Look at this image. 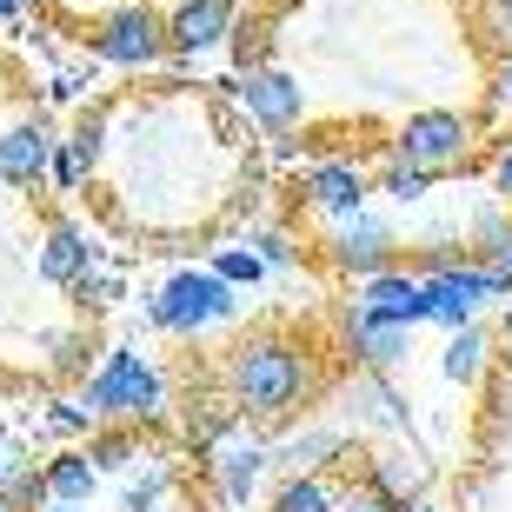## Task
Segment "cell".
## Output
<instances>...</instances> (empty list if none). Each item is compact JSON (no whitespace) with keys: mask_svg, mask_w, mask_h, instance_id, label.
I'll return each instance as SVG.
<instances>
[{"mask_svg":"<svg viewBox=\"0 0 512 512\" xmlns=\"http://www.w3.org/2000/svg\"><path fill=\"white\" fill-rule=\"evenodd\" d=\"M220 399L247 426H286L293 413H306L313 399H326V366L320 353L293 333H247L220 360Z\"/></svg>","mask_w":512,"mask_h":512,"instance_id":"6da1fadb","label":"cell"},{"mask_svg":"<svg viewBox=\"0 0 512 512\" xmlns=\"http://www.w3.org/2000/svg\"><path fill=\"white\" fill-rule=\"evenodd\" d=\"M80 406H87L94 426H140V433H153L173 413V380L140 346H107L100 366L87 373V386H80Z\"/></svg>","mask_w":512,"mask_h":512,"instance_id":"7a4b0ae2","label":"cell"},{"mask_svg":"<svg viewBox=\"0 0 512 512\" xmlns=\"http://www.w3.org/2000/svg\"><path fill=\"white\" fill-rule=\"evenodd\" d=\"M233 320H240V293L227 280H213L207 266H180L147 293V326L167 340H207Z\"/></svg>","mask_w":512,"mask_h":512,"instance_id":"3957f363","label":"cell"},{"mask_svg":"<svg viewBox=\"0 0 512 512\" xmlns=\"http://www.w3.org/2000/svg\"><path fill=\"white\" fill-rule=\"evenodd\" d=\"M386 153L419 173H433V180L459 173V167H473V153H479V114H466V107H413L393 127Z\"/></svg>","mask_w":512,"mask_h":512,"instance_id":"277c9868","label":"cell"},{"mask_svg":"<svg viewBox=\"0 0 512 512\" xmlns=\"http://www.w3.org/2000/svg\"><path fill=\"white\" fill-rule=\"evenodd\" d=\"M87 54L120 67V74H153L167 60V14L147 0H120L87 27Z\"/></svg>","mask_w":512,"mask_h":512,"instance_id":"5b68a950","label":"cell"},{"mask_svg":"<svg viewBox=\"0 0 512 512\" xmlns=\"http://www.w3.org/2000/svg\"><path fill=\"white\" fill-rule=\"evenodd\" d=\"M326 266H333V273H340V280H373V273H386V266H399V247H406V240H399V227L393 220H386V213H353V220H340V227H326Z\"/></svg>","mask_w":512,"mask_h":512,"instance_id":"8992f818","label":"cell"},{"mask_svg":"<svg viewBox=\"0 0 512 512\" xmlns=\"http://www.w3.org/2000/svg\"><path fill=\"white\" fill-rule=\"evenodd\" d=\"M293 193H300L306 213H320L326 227H340V220L373 207V167L353 160V153H326V160H313V167L293 180Z\"/></svg>","mask_w":512,"mask_h":512,"instance_id":"52a82bcc","label":"cell"},{"mask_svg":"<svg viewBox=\"0 0 512 512\" xmlns=\"http://www.w3.org/2000/svg\"><path fill=\"white\" fill-rule=\"evenodd\" d=\"M273 446V466L286 473H306V479H333V473H353L360 466V446L346 439L340 419H300V426H286L280 439H266Z\"/></svg>","mask_w":512,"mask_h":512,"instance_id":"ba28073f","label":"cell"},{"mask_svg":"<svg viewBox=\"0 0 512 512\" xmlns=\"http://www.w3.org/2000/svg\"><path fill=\"white\" fill-rule=\"evenodd\" d=\"M233 100H240V114L266 133V140H286V133L306 127V87L300 74H286V67H247V74L233 80Z\"/></svg>","mask_w":512,"mask_h":512,"instance_id":"9c48e42d","label":"cell"},{"mask_svg":"<svg viewBox=\"0 0 512 512\" xmlns=\"http://www.w3.org/2000/svg\"><path fill=\"white\" fill-rule=\"evenodd\" d=\"M426 326H439V333H459V326H473L486 306H506V286L493 280V273H479L473 260L446 266V273H426Z\"/></svg>","mask_w":512,"mask_h":512,"instance_id":"30bf717a","label":"cell"},{"mask_svg":"<svg viewBox=\"0 0 512 512\" xmlns=\"http://www.w3.org/2000/svg\"><path fill=\"white\" fill-rule=\"evenodd\" d=\"M266 473H273V446H266L260 433H247V419H233V433L207 453L213 499H220V506H233V512L253 506V493L266 486Z\"/></svg>","mask_w":512,"mask_h":512,"instance_id":"8fae6325","label":"cell"},{"mask_svg":"<svg viewBox=\"0 0 512 512\" xmlns=\"http://www.w3.org/2000/svg\"><path fill=\"white\" fill-rule=\"evenodd\" d=\"M333 346L353 360V373H386V380H393L399 366H413V333L373 320V313H360L353 300H346L340 320H333Z\"/></svg>","mask_w":512,"mask_h":512,"instance_id":"7c38bea8","label":"cell"},{"mask_svg":"<svg viewBox=\"0 0 512 512\" xmlns=\"http://www.w3.org/2000/svg\"><path fill=\"white\" fill-rule=\"evenodd\" d=\"M54 147H60V127L47 114H20L0 127V187H14V193H34L47 187V167H54Z\"/></svg>","mask_w":512,"mask_h":512,"instance_id":"4fadbf2b","label":"cell"},{"mask_svg":"<svg viewBox=\"0 0 512 512\" xmlns=\"http://www.w3.org/2000/svg\"><path fill=\"white\" fill-rule=\"evenodd\" d=\"M340 426L346 439H399L406 433V399H399V386L386 380V373H353V380L340 386Z\"/></svg>","mask_w":512,"mask_h":512,"instance_id":"5bb4252c","label":"cell"},{"mask_svg":"<svg viewBox=\"0 0 512 512\" xmlns=\"http://www.w3.org/2000/svg\"><path fill=\"white\" fill-rule=\"evenodd\" d=\"M233 27H240V0H180L167 14V54L180 67H193L200 54L227 47Z\"/></svg>","mask_w":512,"mask_h":512,"instance_id":"9a60e30c","label":"cell"},{"mask_svg":"<svg viewBox=\"0 0 512 512\" xmlns=\"http://www.w3.org/2000/svg\"><path fill=\"white\" fill-rule=\"evenodd\" d=\"M353 306L373 313V320H386V326H406V333L426 326V286H419L413 266H386V273L360 280L353 286Z\"/></svg>","mask_w":512,"mask_h":512,"instance_id":"2e32d148","label":"cell"},{"mask_svg":"<svg viewBox=\"0 0 512 512\" xmlns=\"http://www.w3.org/2000/svg\"><path fill=\"white\" fill-rule=\"evenodd\" d=\"M94 240H87V227L80 220H67V213H54L47 227H40V280L54 286V293H74L80 280H87V266H94Z\"/></svg>","mask_w":512,"mask_h":512,"instance_id":"e0dca14e","label":"cell"},{"mask_svg":"<svg viewBox=\"0 0 512 512\" xmlns=\"http://www.w3.org/2000/svg\"><path fill=\"white\" fill-rule=\"evenodd\" d=\"M493 366H499V340H493V326H486V320L446 333V346H439V380H446V386H486V380H493Z\"/></svg>","mask_w":512,"mask_h":512,"instance_id":"ac0fdd59","label":"cell"},{"mask_svg":"<svg viewBox=\"0 0 512 512\" xmlns=\"http://www.w3.org/2000/svg\"><path fill=\"white\" fill-rule=\"evenodd\" d=\"M360 486L373 499H386V506H413V499H426V466H419L413 453H360Z\"/></svg>","mask_w":512,"mask_h":512,"instance_id":"d6986e66","label":"cell"},{"mask_svg":"<svg viewBox=\"0 0 512 512\" xmlns=\"http://www.w3.org/2000/svg\"><path fill=\"white\" fill-rule=\"evenodd\" d=\"M40 366L47 380L60 386H87V373L100 366V346H94V326H60V333H40Z\"/></svg>","mask_w":512,"mask_h":512,"instance_id":"ffe728a7","label":"cell"},{"mask_svg":"<svg viewBox=\"0 0 512 512\" xmlns=\"http://www.w3.org/2000/svg\"><path fill=\"white\" fill-rule=\"evenodd\" d=\"M60 147L74 153L80 167H87V180H94V173L107 167V153H114V100H87V107L67 120Z\"/></svg>","mask_w":512,"mask_h":512,"instance_id":"44dd1931","label":"cell"},{"mask_svg":"<svg viewBox=\"0 0 512 512\" xmlns=\"http://www.w3.org/2000/svg\"><path fill=\"white\" fill-rule=\"evenodd\" d=\"M466 253H473L479 273H493V280L506 286V300H512V213L499 207V200L473 220V233H466Z\"/></svg>","mask_w":512,"mask_h":512,"instance_id":"7402d4cb","label":"cell"},{"mask_svg":"<svg viewBox=\"0 0 512 512\" xmlns=\"http://www.w3.org/2000/svg\"><path fill=\"white\" fill-rule=\"evenodd\" d=\"M40 479H47V506H94V493H100V473L80 446H60V453L40 466Z\"/></svg>","mask_w":512,"mask_h":512,"instance_id":"603a6c76","label":"cell"},{"mask_svg":"<svg viewBox=\"0 0 512 512\" xmlns=\"http://www.w3.org/2000/svg\"><path fill=\"white\" fill-rule=\"evenodd\" d=\"M80 453L94 459V473L107 479V473H140V466L153 459V446H147V433H140V426H94Z\"/></svg>","mask_w":512,"mask_h":512,"instance_id":"cb8c5ba5","label":"cell"},{"mask_svg":"<svg viewBox=\"0 0 512 512\" xmlns=\"http://www.w3.org/2000/svg\"><path fill=\"white\" fill-rule=\"evenodd\" d=\"M340 499V479H306V473H286L273 493H266V512H333Z\"/></svg>","mask_w":512,"mask_h":512,"instance_id":"d4e9b609","label":"cell"},{"mask_svg":"<svg viewBox=\"0 0 512 512\" xmlns=\"http://www.w3.org/2000/svg\"><path fill=\"white\" fill-rule=\"evenodd\" d=\"M373 193H386L393 207H426L433 200V173H419V167H406V160L386 153L380 167H373Z\"/></svg>","mask_w":512,"mask_h":512,"instance_id":"484cf974","label":"cell"},{"mask_svg":"<svg viewBox=\"0 0 512 512\" xmlns=\"http://www.w3.org/2000/svg\"><path fill=\"white\" fill-rule=\"evenodd\" d=\"M207 273H213V280H227L233 293H247V286H260V280H266L260 253H253L247 240H240V247H213V253H207Z\"/></svg>","mask_w":512,"mask_h":512,"instance_id":"4316f807","label":"cell"},{"mask_svg":"<svg viewBox=\"0 0 512 512\" xmlns=\"http://www.w3.org/2000/svg\"><path fill=\"white\" fill-rule=\"evenodd\" d=\"M74 300L87 306V313H107V306H120L127 300V273H120V266H87V280L74 286Z\"/></svg>","mask_w":512,"mask_h":512,"instance_id":"83f0119b","label":"cell"},{"mask_svg":"<svg viewBox=\"0 0 512 512\" xmlns=\"http://www.w3.org/2000/svg\"><path fill=\"white\" fill-rule=\"evenodd\" d=\"M247 247L260 253L266 273H286V266H300V240L286 227H247Z\"/></svg>","mask_w":512,"mask_h":512,"instance_id":"f1b7e54d","label":"cell"},{"mask_svg":"<svg viewBox=\"0 0 512 512\" xmlns=\"http://www.w3.org/2000/svg\"><path fill=\"white\" fill-rule=\"evenodd\" d=\"M0 499H7V506L14 512H40L47 506V479H40V466H7V479H0Z\"/></svg>","mask_w":512,"mask_h":512,"instance_id":"f546056e","label":"cell"},{"mask_svg":"<svg viewBox=\"0 0 512 512\" xmlns=\"http://www.w3.org/2000/svg\"><path fill=\"white\" fill-rule=\"evenodd\" d=\"M486 187H493V200L512 213V127L499 133V140H486Z\"/></svg>","mask_w":512,"mask_h":512,"instance_id":"4dcf8cb0","label":"cell"},{"mask_svg":"<svg viewBox=\"0 0 512 512\" xmlns=\"http://www.w3.org/2000/svg\"><path fill=\"white\" fill-rule=\"evenodd\" d=\"M47 426H54V433H67V439H87V433H94V419H87V406H80V399H54V406H47Z\"/></svg>","mask_w":512,"mask_h":512,"instance_id":"1f68e13d","label":"cell"},{"mask_svg":"<svg viewBox=\"0 0 512 512\" xmlns=\"http://www.w3.org/2000/svg\"><path fill=\"white\" fill-rule=\"evenodd\" d=\"M333 512H393V506H386V499H373V493L360 486V479H346L340 499H333Z\"/></svg>","mask_w":512,"mask_h":512,"instance_id":"d6a6232c","label":"cell"},{"mask_svg":"<svg viewBox=\"0 0 512 512\" xmlns=\"http://www.w3.org/2000/svg\"><path fill=\"white\" fill-rule=\"evenodd\" d=\"M493 413L512 419V366H493Z\"/></svg>","mask_w":512,"mask_h":512,"instance_id":"836d02e7","label":"cell"},{"mask_svg":"<svg viewBox=\"0 0 512 512\" xmlns=\"http://www.w3.org/2000/svg\"><path fill=\"white\" fill-rule=\"evenodd\" d=\"M493 100H499V107L512 114V54H506V60L493 67Z\"/></svg>","mask_w":512,"mask_h":512,"instance_id":"e575fe53","label":"cell"},{"mask_svg":"<svg viewBox=\"0 0 512 512\" xmlns=\"http://www.w3.org/2000/svg\"><path fill=\"white\" fill-rule=\"evenodd\" d=\"M493 340H499V346H506V353H512V300L499 306V326H493Z\"/></svg>","mask_w":512,"mask_h":512,"instance_id":"d590c367","label":"cell"},{"mask_svg":"<svg viewBox=\"0 0 512 512\" xmlns=\"http://www.w3.org/2000/svg\"><path fill=\"white\" fill-rule=\"evenodd\" d=\"M493 27H499V34L512 40V0H493Z\"/></svg>","mask_w":512,"mask_h":512,"instance_id":"8d00e7d4","label":"cell"},{"mask_svg":"<svg viewBox=\"0 0 512 512\" xmlns=\"http://www.w3.org/2000/svg\"><path fill=\"white\" fill-rule=\"evenodd\" d=\"M399 512H439V506H433V499H413V506H399Z\"/></svg>","mask_w":512,"mask_h":512,"instance_id":"74e56055","label":"cell"},{"mask_svg":"<svg viewBox=\"0 0 512 512\" xmlns=\"http://www.w3.org/2000/svg\"><path fill=\"white\" fill-rule=\"evenodd\" d=\"M20 14V0H0V20H14Z\"/></svg>","mask_w":512,"mask_h":512,"instance_id":"f35d334b","label":"cell"},{"mask_svg":"<svg viewBox=\"0 0 512 512\" xmlns=\"http://www.w3.org/2000/svg\"><path fill=\"white\" fill-rule=\"evenodd\" d=\"M40 512H87V506H40Z\"/></svg>","mask_w":512,"mask_h":512,"instance_id":"ab89813d","label":"cell"},{"mask_svg":"<svg viewBox=\"0 0 512 512\" xmlns=\"http://www.w3.org/2000/svg\"><path fill=\"white\" fill-rule=\"evenodd\" d=\"M20 7H54V0H20Z\"/></svg>","mask_w":512,"mask_h":512,"instance_id":"60d3db41","label":"cell"},{"mask_svg":"<svg viewBox=\"0 0 512 512\" xmlns=\"http://www.w3.org/2000/svg\"><path fill=\"white\" fill-rule=\"evenodd\" d=\"M7 466H14V459H7V453H0V479H7Z\"/></svg>","mask_w":512,"mask_h":512,"instance_id":"b9f144b4","label":"cell"},{"mask_svg":"<svg viewBox=\"0 0 512 512\" xmlns=\"http://www.w3.org/2000/svg\"><path fill=\"white\" fill-rule=\"evenodd\" d=\"M0 512H14V506H7V499H0Z\"/></svg>","mask_w":512,"mask_h":512,"instance_id":"7bdbcfd3","label":"cell"}]
</instances>
